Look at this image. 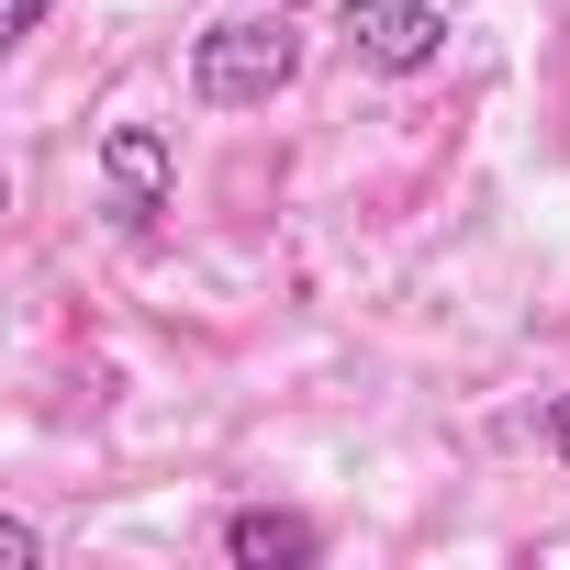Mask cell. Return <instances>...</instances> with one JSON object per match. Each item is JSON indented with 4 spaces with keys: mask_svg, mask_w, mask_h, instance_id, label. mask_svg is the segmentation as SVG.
<instances>
[{
    "mask_svg": "<svg viewBox=\"0 0 570 570\" xmlns=\"http://www.w3.org/2000/svg\"><path fill=\"white\" fill-rule=\"evenodd\" d=\"M292 79H303V35L279 12H235V23L190 35V101L202 112H268Z\"/></svg>",
    "mask_w": 570,
    "mask_h": 570,
    "instance_id": "cell-1",
    "label": "cell"
},
{
    "mask_svg": "<svg viewBox=\"0 0 570 570\" xmlns=\"http://www.w3.org/2000/svg\"><path fill=\"white\" fill-rule=\"evenodd\" d=\"M336 35L381 79H414V68L448 57V12H436V0H336Z\"/></svg>",
    "mask_w": 570,
    "mask_h": 570,
    "instance_id": "cell-2",
    "label": "cell"
},
{
    "mask_svg": "<svg viewBox=\"0 0 570 570\" xmlns=\"http://www.w3.org/2000/svg\"><path fill=\"white\" fill-rule=\"evenodd\" d=\"M168 190H179L168 135H157V124H112V135H101V213H112L124 235H157V224H168Z\"/></svg>",
    "mask_w": 570,
    "mask_h": 570,
    "instance_id": "cell-3",
    "label": "cell"
},
{
    "mask_svg": "<svg viewBox=\"0 0 570 570\" xmlns=\"http://www.w3.org/2000/svg\"><path fill=\"white\" fill-rule=\"evenodd\" d=\"M213 548H224L235 570H314V559H325V525L292 514V503H235V514L213 525Z\"/></svg>",
    "mask_w": 570,
    "mask_h": 570,
    "instance_id": "cell-4",
    "label": "cell"
},
{
    "mask_svg": "<svg viewBox=\"0 0 570 570\" xmlns=\"http://www.w3.org/2000/svg\"><path fill=\"white\" fill-rule=\"evenodd\" d=\"M46 12H57V0H0V46H23V35H46Z\"/></svg>",
    "mask_w": 570,
    "mask_h": 570,
    "instance_id": "cell-5",
    "label": "cell"
},
{
    "mask_svg": "<svg viewBox=\"0 0 570 570\" xmlns=\"http://www.w3.org/2000/svg\"><path fill=\"white\" fill-rule=\"evenodd\" d=\"M548 448H559V470H570V392L548 403Z\"/></svg>",
    "mask_w": 570,
    "mask_h": 570,
    "instance_id": "cell-6",
    "label": "cell"
}]
</instances>
